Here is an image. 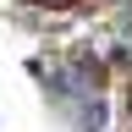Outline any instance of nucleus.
<instances>
[{"instance_id":"obj_1","label":"nucleus","mask_w":132,"mask_h":132,"mask_svg":"<svg viewBox=\"0 0 132 132\" xmlns=\"http://www.w3.org/2000/svg\"><path fill=\"white\" fill-rule=\"evenodd\" d=\"M33 6H72V0H33Z\"/></svg>"}]
</instances>
